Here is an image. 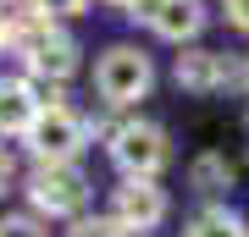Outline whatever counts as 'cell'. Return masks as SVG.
<instances>
[{
  "mask_svg": "<svg viewBox=\"0 0 249 237\" xmlns=\"http://www.w3.org/2000/svg\"><path fill=\"white\" fill-rule=\"evenodd\" d=\"M94 88L116 111L139 105V99L155 88V66H150V55H144L139 44H111V50L100 55V66H94Z\"/></svg>",
  "mask_w": 249,
  "mask_h": 237,
  "instance_id": "6da1fadb",
  "label": "cell"
},
{
  "mask_svg": "<svg viewBox=\"0 0 249 237\" xmlns=\"http://www.w3.org/2000/svg\"><path fill=\"white\" fill-rule=\"evenodd\" d=\"M28 199L45 215H78L83 199H89V176L72 160H39V171L28 176Z\"/></svg>",
  "mask_w": 249,
  "mask_h": 237,
  "instance_id": "7a4b0ae2",
  "label": "cell"
},
{
  "mask_svg": "<svg viewBox=\"0 0 249 237\" xmlns=\"http://www.w3.org/2000/svg\"><path fill=\"white\" fill-rule=\"evenodd\" d=\"M22 138L34 143L39 160H72L83 143H89V122H83L72 105H39V116L28 122Z\"/></svg>",
  "mask_w": 249,
  "mask_h": 237,
  "instance_id": "3957f363",
  "label": "cell"
},
{
  "mask_svg": "<svg viewBox=\"0 0 249 237\" xmlns=\"http://www.w3.org/2000/svg\"><path fill=\"white\" fill-rule=\"evenodd\" d=\"M111 160L122 166V176H155L172 160L166 132H160L155 122H122L111 132Z\"/></svg>",
  "mask_w": 249,
  "mask_h": 237,
  "instance_id": "277c9868",
  "label": "cell"
},
{
  "mask_svg": "<svg viewBox=\"0 0 249 237\" xmlns=\"http://www.w3.org/2000/svg\"><path fill=\"white\" fill-rule=\"evenodd\" d=\"M17 50H22V61H28V72H34V78L67 83L72 72H78V39H72V33H61L55 22H39L34 33L17 44Z\"/></svg>",
  "mask_w": 249,
  "mask_h": 237,
  "instance_id": "5b68a950",
  "label": "cell"
},
{
  "mask_svg": "<svg viewBox=\"0 0 249 237\" xmlns=\"http://www.w3.org/2000/svg\"><path fill=\"white\" fill-rule=\"evenodd\" d=\"M111 221L122 232H150L166 221V193L155 188V176H127L111 199Z\"/></svg>",
  "mask_w": 249,
  "mask_h": 237,
  "instance_id": "8992f818",
  "label": "cell"
},
{
  "mask_svg": "<svg viewBox=\"0 0 249 237\" xmlns=\"http://www.w3.org/2000/svg\"><path fill=\"white\" fill-rule=\"evenodd\" d=\"M133 17H144L160 39L188 44V39H199V28H205V0H139Z\"/></svg>",
  "mask_w": 249,
  "mask_h": 237,
  "instance_id": "52a82bcc",
  "label": "cell"
},
{
  "mask_svg": "<svg viewBox=\"0 0 249 237\" xmlns=\"http://www.w3.org/2000/svg\"><path fill=\"white\" fill-rule=\"evenodd\" d=\"M227 78H232V66H227V55H216V50H183L178 55V83L188 94H211V88H222Z\"/></svg>",
  "mask_w": 249,
  "mask_h": 237,
  "instance_id": "ba28073f",
  "label": "cell"
},
{
  "mask_svg": "<svg viewBox=\"0 0 249 237\" xmlns=\"http://www.w3.org/2000/svg\"><path fill=\"white\" fill-rule=\"evenodd\" d=\"M34 116H39V99L28 88V78H0V132L6 138H22Z\"/></svg>",
  "mask_w": 249,
  "mask_h": 237,
  "instance_id": "9c48e42d",
  "label": "cell"
},
{
  "mask_svg": "<svg viewBox=\"0 0 249 237\" xmlns=\"http://www.w3.org/2000/svg\"><path fill=\"white\" fill-rule=\"evenodd\" d=\"M188 182H194L199 193H222V188H232V166H227V155H199L194 166H188Z\"/></svg>",
  "mask_w": 249,
  "mask_h": 237,
  "instance_id": "30bf717a",
  "label": "cell"
},
{
  "mask_svg": "<svg viewBox=\"0 0 249 237\" xmlns=\"http://www.w3.org/2000/svg\"><path fill=\"white\" fill-rule=\"evenodd\" d=\"M188 237H244V221L232 210H205L194 226H188Z\"/></svg>",
  "mask_w": 249,
  "mask_h": 237,
  "instance_id": "8fae6325",
  "label": "cell"
},
{
  "mask_svg": "<svg viewBox=\"0 0 249 237\" xmlns=\"http://www.w3.org/2000/svg\"><path fill=\"white\" fill-rule=\"evenodd\" d=\"M89 6V0H34V11L45 22H61V17H78V11Z\"/></svg>",
  "mask_w": 249,
  "mask_h": 237,
  "instance_id": "7c38bea8",
  "label": "cell"
},
{
  "mask_svg": "<svg viewBox=\"0 0 249 237\" xmlns=\"http://www.w3.org/2000/svg\"><path fill=\"white\" fill-rule=\"evenodd\" d=\"M0 237H45V226L34 215H6L0 221Z\"/></svg>",
  "mask_w": 249,
  "mask_h": 237,
  "instance_id": "4fadbf2b",
  "label": "cell"
},
{
  "mask_svg": "<svg viewBox=\"0 0 249 237\" xmlns=\"http://www.w3.org/2000/svg\"><path fill=\"white\" fill-rule=\"evenodd\" d=\"M67 237H127L122 226H116V221L106 215V221H78V226H72Z\"/></svg>",
  "mask_w": 249,
  "mask_h": 237,
  "instance_id": "5bb4252c",
  "label": "cell"
},
{
  "mask_svg": "<svg viewBox=\"0 0 249 237\" xmlns=\"http://www.w3.org/2000/svg\"><path fill=\"white\" fill-rule=\"evenodd\" d=\"M227 22L238 28V33H249V0H227Z\"/></svg>",
  "mask_w": 249,
  "mask_h": 237,
  "instance_id": "9a60e30c",
  "label": "cell"
},
{
  "mask_svg": "<svg viewBox=\"0 0 249 237\" xmlns=\"http://www.w3.org/2000/svg\"><path fill=\"white\" fill-rule=\"evenodd\" d=\"M11 176H17V166H11V149H0V193L11 188Z\"/></svg>",
  "mask_w": 249,
  "mask_h": 237,
  "instance_id": "2e32d148",
  "label": "cell"
},
{
  "mask_svg": "<svg viewBox=\"0 0 249 237\" xmlns=\"http://www.w3.org/2000/svg\"><path fill=\"white\" fill-rule=\"evenodd\" d=\"M106 6H122V11H139V0H106Z\"/></svg>",
  "mask_w": 249,
  "mask_h": 237,
  "instance_id": "e0dca14e",
  "label": "cell"
},
{
  "mask_svg": "<svg viewBox=\"0 0 249 237\" xmlns=\"http://www.w3.org/2000/svg\"><path fill=\"white\" fill-rule=\"evenodd\" d=\"M238 83H244V94H249V66H244V72H238Z\"/></svg>",
  "mask_w": 249,
  "mask_h": 237,
  "instance_id": "ac0fdd59",
  "label": "cell"
},
{
  "mask_svg": "<svg viewBox=\"0 0 249 237\" xmlns=\"http://www.w3.org/2000/svg\"><path fill=\"white\" fill-rule=\"evenodd\" d=\"M0 6H6V0H0Z\"/></svg>",
  "mask_w": 249,
  "mask_h": 237,
  "instance_id": "d6986e66",
  "label": "cell"
}]
</instances>
